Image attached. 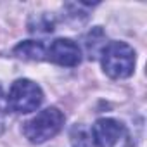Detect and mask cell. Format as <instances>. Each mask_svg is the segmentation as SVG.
I'll use <instances>...</instances> for the list:
<instances>
[{"label":"cell","mask_w":147,"mask_h":147,"mask_svg":"<svg viewBox=\"0 0 147 147\" xmlns=\"http://www.w3.org/2000/svg\"><path fill=\"white\" fill-rule=\"evenodd\" d=\"M100 55L104 73L114 80L128 78L135 69V50L125 42H109Z\"/></svg>","instance_id":"6da1fadb"},{"label":"cell","mask_w":147,"mask_h":147,"mask_svg":"<svg viewBox=\"0 0 147 147\" xmlns=\"http://www.w3.org/2000/svg\"><path fill=\"white\" fill-rule=\"evenodd\" d=\"M64 125V114L57 107H47L24 123L23 133L31 144H43L55 137Z\"/></svg>","instance_id":"7a4b0ae2"},{"label":"cell","mask_w":147,"mask_h":147,"mask_svg":"<svg viewBox=\"0 0 147 147\" xmlns=\"http://www.w3.org/2000/svg\"><path fill=\"white\" fill-rule=\"evenodd\" d=\"M42 102H43L42 88L35 82L26 80V78L16 80L9 90V95H7V104L16 113L36 111Z\"/></svg>","instance_id":"3957f363"},{"label":"cell","mask_w":147,"mask_h":147,"mask_svg":"<svg viewBox=\"0 0 147 147\" xmlns=\"http://www.w3.org/2000/svg\"><path fill=\"white\" fill-rule=\"evenodd\" d=\"M47 59L64 67H75L82 62V50L69 38H57L47 47Z\"/></svg>","instance_id":"277c9868"},{"label":"cell","mask_w":147,"mask_h":147,"mask_svg":"<svg viewBox=\"0 0 147 147\" xmlns=\"http://www.w3.org/2000/svg\"><path fill=\"white\" fill-rule=\"evenodd\" d=\"M90 133L97 147H114L123 135V125L113 118H100L95 121Z\"/></svg>","instance_id":"5b68a950"},{"label":"cell","mask_w":147,"mask_h":147,"mask_svg":"<svg viewBox=\"0 0 147 147\" xmlns=\"http://www.w3.org/2000/svg\"><path fill=\"white\" fill-rule=\"evenodd\" d=\"M14 54L21 59H28V61H43V59H47V47L42 42L26 40V42H21L19 45H16Z\"/></svg>","instance_id":"8992f818"},{"label":"cell","mask_w":147,"mask_h":147,"mask_svg":"<svg viewBox=\"0 0 147 147\" xmlns=\"http://www.w3.org/2000/svg\"><path fill=\"white\" fill-rule=\"evenodd\" d=\"M106 45H107V42H106V35H104V31H102L99 26L94 28V30L87 35V38H85V47H87V52H88L90 57H97V55H100Z\"/></svg>","instance_id":"52a82bcc"},{"label":"cell","mask_w":147,"mask_h":147,"mask_svg":"<svg viewBox=\"0 0 147 147\" xmlns=\"http://www.w3.org/2000/svg\"><path fill=\"white\" fill-rule=\"evenodd\" d=\"M71 144H73V147H94L92 133L87 128L80 126V125L73 126V130H71Z\"/></svg>","instance_id":"ba28073f"},{"label":"cell","mask_w":147,"mask_h":147,"mask_svg":"<svg viewBox=\"0 0 147 147\" xmlns=\"http://www.w3.org/2000/svg\"><path fill=\"white\" fill-rule=\"evenodd\" d=\"M30 31L31 33H52L54 31V21L50 16L42 14L36 18L35 23H30Z\"/></svg>","instance_id":"9c48e42d"}]
</instances>
